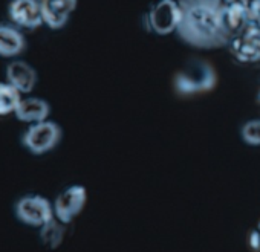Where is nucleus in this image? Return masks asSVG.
Instances as JSON below:
<instances>
[{
    "label": "nucleus",
    "mask_w": 260,
    "mask_h": 252,
    "mask_svg": "<svg viewBox=\"0 0 260 252\" xmlns=\"http://www.w3.org/2000/svg\"><path fill=\"white\" fill-rule=\"evenodd\" d=\"M179 39L202 51L228 46L233 32L226 23L223 0H179Z\"/></svg>",
    "instance_id": "nucleus-1"
},
{
    "label": "nucleus",
    "mask_w": 260,
    "mask_h": 252,
    "mask_svg": "<svg viewBox=\"0 0 260 252\" xmlns=\"http://www.w3.org/2000/svg\"><path fill=\"white\" fill-rule=\"evenodd\" d=\"M63 138V129L55 121L46 119L43 122L31 124L23 132L20 142L34 156H43L52 152Z\"/></svg>",
    "instance_id": "nucleus-2"
},
{
    "label": "nucleus",
    "mask_w": 260,
    "mask_h": 252,
    "mask_svg": "<svg viewBox=\"0 0 260 252\" xmlns=\"http://www.w3.org/2000/svg\"><path fill=\"white\" fill-rule=\"evenodd\" d=\"M14 215L20 223L40 229L55 217L54 203L42 194H26L16 202Z\"/></svg>",
    "instance_id": "nucleus-3"
},
{
    "label": "nucleus",
    "mask_w": 260,
    "mask_h": 252,
    "mask_svg": "<svg viewBox=\"0 0 260 252\" xmlns=\"http://www.w3.org/2000/svg\"><path fill=\"white\" fill-rule=\"evenodd\" d=\"M179 20V0H158L147 13L149 29L156 35H170L176 32Z\"/></svg>",
    "instance_id": "nucleus-4"
},
{
    "label": "nucleus",
    "mask_w": 260,
    "mask_h": 252,
    "mask_svg": "<svg viewBox=\"0 0 260 252\" xmlns=\"http://www.w3.org/2000/svg\"><path fill=\"white\" fill-rule=\"evenodd\" d=\"M223 7L233 35L246 26L260 28V0H223Z\"/></svg>",
    "instance_id": "nucleus-5"
},
{
    "label": "nucleus",
    "mask_w": 260,
    "mask_h": 252,
    "mask_svg": "<svg viewBox=\"0 0 260 252\" xmlns=\"http://www.w3.org/2000/svg\"><path fill=\"white\" fill-rule=\"evenodd\" d=\"M228 48L233 57L240 63L245 64L260 63V28L257 26L242 28L231 37Z\"/></svg>",
    "instance_id": "nucleus-6"
},
{
    "label": "nucleus",
    "mask_w": 260,
    "mask_h": 252,
    "mask_svg": "<svg viewBox=\"0 0 260 252\" xmlns=\"http://www.w3.org/2000/svg\"><path fill=\"white\" fill-rule=\"evenodd\" d=\"M86 202H87V191L83 185L68 187L54 200L55 219L69 225L84 209Z\"/></svg>",
    "instance_id": "nucleus-7"
},
{
    "label": "nucleus",
    "mask_w": 260,
    "mask_h": 252,
    "mask_svg": "<svg viewBox=\"0 0 260 252\" xmlns=\"http://www.w3.org/2000/svg\"><path fill=\"white\" fill-rule=\"evenodd\" d=\"M8 17L22 31H36L45 25L39 0H11Z\"/></svg>",
    "instance_id": "nucleus-8"
},
{
    "label": "nucleus",
    "mask_w": 260,
    "mask_h": 252,
    "mask_svg": "<svg viewBox=\"0 0 260 252\" xmlns=\"http://www.w3.org/2000/svg\"><path fill=\"white\" fill-rule=\"evenodd\" d=\"M45 26L52 31L63 29L77 10L78 0H39Z\"/></svg>",
    "instance_id": "nucleus-9"
},
{
    "label": "nucleus",
    "mask_w": 260,
    "mask_h": 252,
    "mask_svg": "<svg viewBox=\"0 0 260 252\" xmlns=\"http://www.w3.org/2000/svg\"><path fill=\"white\" fill-rule=\"evenodd\" d=\"M5 81L16 87L22 95L31 93L39 81L36 67H32L25 60H13L5 69Z\"/></svg>",
    "instance_id": "nucleus-10"
},
{
    "label": "nucleus",
    "mask_w": 260,
    "mask_h": 252,
    "mask_svg": "<svg viewBox=\"0 0 260 252\" xmlns=\"http://www.w3.org/2000/svg\"><path fill=\"white\" fill-rule=\"evenodd\" d=\"M26 49V39L20 28L13 23H0V57L16 58Z\"/></svg>",
    "instance_id": "nucleus-11"
},
{
    "label": "nucleus",
    "mask_w": 260,
    "mask_h": 252,
    "mask_svg": "<svg viewBox=\"0 0 260 252\" xmlns=\"http://www.w3.org/2000/svg\"><path fill=\"white\" fill-rule=\"evenodd\" d=\"M49 115H51L49 102L43 98H39V96L22 98V101H20V104L14 113V116L20 122H25L28 125L43 122V121L49 119Z\"/></svg>",
    "instance_id": "nucleus-12"
},
{
    "label": "nucleus",
    "mask_w": 260,
    "mask_h": 252,
    "mask_svg": "<svg viewBox=\"0 0 260 252\" xmlns=\"http://www.w3.org/2000/svg\"><path fill=\"white\" fill-rule=\"evenodd\" d=\"M213 84H214L213 72L210 70L208 66H205L204 70H201L198 66V72L196 70L185 72L178 78V89L182 93H196V92L208 90Z\"/></svg>",
    "instance_id": "nucleus-13"
},
{
    "label": "nucleus",
    "mask_w": 260,
    "mask_h": 252,
    "mask_svg": "<svg viewBox=\"0 0 260 252\" xmlns=\"http://www.w3.org/2000/svg\"><path fill=\"white\" fill-rule=\"evenodd\" d=\"M64 234H66V223H63L54 217L51 222H48L46 225H43L40 228L42 244L46 246L48 249H55L63 243Z\"/></svg>",
    "instance_id": "nucleus-14"
},
{
    "label": "nucleus",
    "mask_w": 260,
    "mask_h": 252,
    "mask_svg": "<svg viewBox=\"0 0 260 252\" xmlns=\"http://www.w3.org/2000/svg\"><path fill=\"white\" fill-rule=\"evenodd\" d=\"M22 98V93L8 81H0V116L14 115Z\"/></svg>",
    "instance_id": "nucleus-15"
},
{
    "label": "nucleus",
    "mask_w": 260,
    "mask_h": 252,
    "mask_svg": "<svg viewBox=\"0 0 260 252\" xmlns=\"http://www.w3.org/2000/svg\"><path fill=\"white\" fill-rule=\"evenodd\" d=\"M242 139L245 144L260 147V119H251L242 127Z\"/></svg>",
    "instance_id": "nucleus-16"
}]
</instances>
